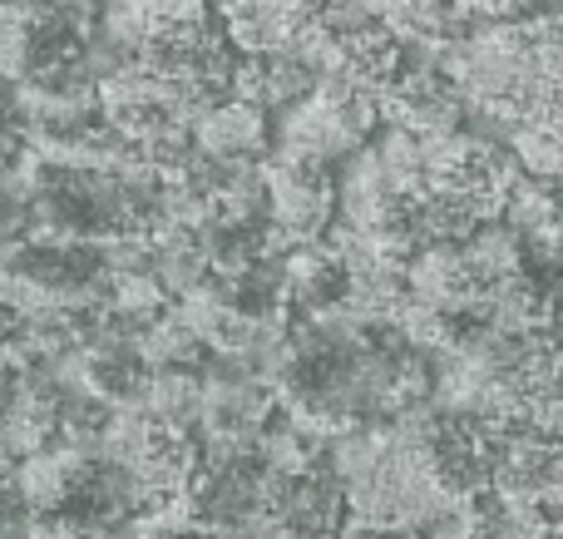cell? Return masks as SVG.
<instances>
[{"instance_id": "cell-12", "label": "cell", "mask_w": 563, "mask_h": 539, "mask_svg": "<svg viewBox=\"0 0 563 539\" xmlns=\"http://www.w3.org/2000/svg\"><path fill=\"white\" fill-rule=\"evenodd\" d=\"M336 539H410V535H406V530H380V525H356V520H346Z\"/></svg>"}, {"instance_id": "cell-11", "label": "cell", "mask_w": 563, "mask_h": 539, "mask_svg": "<svg viewBox=\"0 0 563 539\" xmlns=\"http://www.w3.org/2000/svg\"><path fill=\"white\" fill-rule=\"evenodd\" d=\"M455 6L465 10V20H519L544 10L549 0H455Z\"/></svg>"}, {"instance_id": "cell-4", "label": "cell", "mask_w": 563, "mask_h": 539, "mask_svg": "<svg viewBox=\"0 0 563 539\" xmlns=\"http://www.w3.org/2000/svg\"><path fill=\"white\" fill-rule=\"evenodd\" d=\"M267 188V223L287 248L317 243L336 223V174L321 158L301 154H273L263 164Z\"/></svg>"}, {"instance_id": "cell-13", "label": "cell", "mask_w": 563, "mask_h": 539, "mask_svg": "<svg viewBox=\"0 0 563 539\" xmlns=\"http://www.w3.org/2000/svg\"><path fill=\"white\" fill-rule=\"evenodd\" d=\"M559 510H563V501H559Z\"/></svg>"}, {"instance_id": "cell-8", "label": "cell", "mask_w": 563, "mask_h": 539, "mask_svg": "<svg viewBox=\"0 0 563 539\" xmlns=\"http://www.w3.org/2000/svg\"><path fill=\"white\" fill-rule=\"evenodd\" d=\"M194 148L228 164H263L273 134H267V109L247 105L238 95H223L194 119Z\"/></svg>"}, {"instance_id": "cell-6", "label": "cell", "mask_w": 563, "mask_h": 539, "mask_svg": "<svg viewBox=\"0 0 563 539\" xmlns=\"http://www.w3.org/2000/svg\"><path fill=\"white\" fill-rule=\"evenodd\" d=\"M311 85H317V65L301 59L297 50H238L228 95L247 99V105L267 109V114H282V109L297 105Z\"/></svg>"}, {"instance_id": "cell-7", "label": "cell", "mask_w": 563, "mask_h": 539, "mask_svg": "<svg viewBox=\"0 0 563 539\" xmlns=\"http://www.w3.org/2000/svg\"><path fill=\"white\" fill-rule=\"evenodd\" d=\"M321 0H218L228 40L238 50H297Z\"/></svg>"}, {"instance_id": "cell-2", "label": "cell", "mask_w": 563, "mask_h": 539, "mask_svg": "<svg viewBox=\"0 0 563 539\" xmlns=\"http://www.w3.org/2000/svg\"><path fill=\"white\" fill-rule=\"evenodd\" d=\"M273 416H277V392L263 372H253L243 362H228V356H208L198 416H194L198 451L203 455L253 451Z\"/></svg>"}, {"instance_id": "cell-5", "label": "cell", "mask_w": 563, "mask_h": 539, "mask_svg": "<svg viewBox=\"0 0 563 539\" xmlns=\"http://www.w3.org/2000/svg\"><path fill=\"white\" fill-rule=\"evenodd\" d=\"M489 495L509 505H559L563 501V436L495 431Z\"/></svg>"}, {"instance_id": "cell-10", "label": "cell", "mask_w": 563, "mask_h": 539, "mask_svg": "<svg viewBox=\"0 0 563 539\" xmlns=\"http://www.w3.org/2000/svg\"><path fill=\"white\" fill-rule=\"evenodd\" d=\"M465 539H563L559 505H509L485 495Z\"/></svg>"}, {"instance_id": "cell-1", "label": "cell", "mask_w": 563, "mask_h": 539, "mask_svg": "<svg viewBox=\"0 0 563 539\" xmlns=\"http://www.w3.org/2000/svg\"><path fill=\"white\" fill-rule=\"evenodd\" d=\"M380 109L371 89H356L336 75H317V85L282 109V134L277 154L321 158V164H346L366 139H376Z\"/></svg>"}, {"instance_id": "cell-3", "label": "cell", "mask_w": 563, "mask_h": 539, "mask_svg": "<svg viewBox=\"0 0 563 539\" xmlns=\"http://www.w3.org/2000/svg\"><path fill=\"white\" fill-rule=\"evenodd\" d=\"M380 124L410 129V134H455L465 124V95H460L455 75L445 69L440 50L406 45L400 69L376 89Z\"/></svg>"}, {"instance_id": "cell-9", "label": "cell", "mask_w": 563, "mask_h": 539, "mask_svg": "<svg viewBox=\"0 0 563 539\" xmlns=\"http://www.w3.org/2000/svg\"><path fill=\"white\" fill-rule=\"evenodd\" d=\"M277 525L297 530L301 539L341 535V525H346V485H341V475L331 471V461H321V465H311V471L291 475L287 495H282Z\"/></svg>"}]
</instances>
